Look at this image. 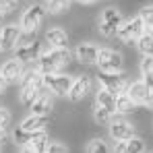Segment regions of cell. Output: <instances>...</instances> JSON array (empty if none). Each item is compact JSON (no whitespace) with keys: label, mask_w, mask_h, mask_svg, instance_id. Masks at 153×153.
I'll use <instances>...</instances> for the list:
<instances>
[{"label":"cell","mask_w":153,"mask_h":153,"mask_svg":"<svg viewBox=\"0 0 153 153\" xmlns=\"http://www.w3.org/2000/svg\"><path fill=\"white\" fill-rule=\"evenodd\" d=\"M71 62V50L68 46L66 48H52V46H44L42 54L37 56L35 60V71H39L42 75H48V73H60V68H64L66 64Z\"/></svg>","instance_id":"cell-1"},{"label":"cell","mask_w":153,"mask_h":153,"mask_svg":"<svg viewBox=\"0 0 153 153\" xmlns=\"http://www.w3.org/2000/svg\"><path fill=\"white\" fill-rule=\"evenodd\" d=\"M95 64L103 73H120L124 68V56L116 50H110V48H100Z\"/></svg>","instance_id":"cell-2"},{"label":"cell","mask_w":153,"mask_h":153,"mask_svg":"<svg viewBox=\"0 0 153 153\" xmlns=\"http://www.w3.org/2000/svg\"><path fill=\"white\" fill-rule=\"evenodd\" d=\"M71 85H73V76H68V75H62V73H48V75H44V89H48L52 95L68 97Z\"/></svg>","instance_id":"cell-3"},{"label":"cell","mask_w":153,"mask_h":153,"mask_svg":"<svg viewBox=\"0 0 153 153\" xmlns=\"http://www.w3.org/2000/svg\"><path fill=\"white\" fill-rule=\"evenodd\" d=\"M143 31H145L143 19L137 15V17L128 19V21H122V25L118 27V31H116V37H118L120 42H124V44H132V42H137V37H139Z\"/></svg>","instance_id":"cell-4"},{"label":"cell","mask_w":153,"mask_h":153,"mask_svg":"<svg viewBox=\"0 0 153 153\" xmlns=\"http://www.w3.org/2000/svg\"><path fill=\"white\" fill-rule=\"evenodd\" d=\"M97 81H100V85L105 87L110 93H114V95H118V93H124L128 87V81H126V75L120 71V73H103L100 71V75H97Z\"/></svg>","instance_id":"cell-5"},{"label":"cell","mask_w":153,"mask_h":153,"mask_svg":"<svg viewBox=\"0 0 153 153\" xmlns=\"http://www.w3.org/2000/svg\"><path fill=\"white\" fill-rule=\"evenodd\" d=\"M46 15H48V8L44 4H31L23 13L19 25H21V29H39L44 19H46Z\"/></svg>","instance_id":"cell-6"},{"label":"cell","mask_w":153,"mask_h":153,"mask_svg":"<svg viewBox=\"0 0 153 153\" xmlns=\"http://www.w3.org/2000/svg\"><path fill=\"white\" fill-rule=\"evenodd\" d=\"M108 128H110V137H112L114 141H128V139L134 134V126H132L128 120L120 118L118 112H114L112 122L108 124Z\"/></svg>","instance_id":"cell-7"},{"label":"cell","mask_w":153,"mask_h":153,"mask_svg":"<svg viewBox=\"0 0 153 153\" xmlns=\"http://www.w3.org/2000/svg\"><path fill=\"white\" fill-rule=\"evenodd\" d=\"M91 87H93V81L89 75H79L76 79H73V85H71V91H68V100L71 102H83L89 93H91Z\"/></svg>","instance_id":"cell-8"},{"label":"cell","mask_w":153,"mask_h":153,"mask_svg":"<svg viewBox=\"0 0 153 153\" xmlns=\"http://www.w3.org/2000/svg\"><path fill=\"white\" fill-rule=\"evenodd\" d=\"M42 50H44V46L39 42H33L29 46H17L15 48V58L19 62H23V64H31V62L37 60V56L42 54Z\"/></svg>","instance_id":"cell-9"},{"label":"cell","mask_w":153,"mask_h":153,"mask_svg":"<svg viewBox=\"0 0 153 153\" xmlns=\"http://www.w3.org/2000/svg\"><path fill=\"white\" fill-rule=\"evenodd\" d=\"M52 124H54L52 114H31L21 122V128H25L29 132H35V130H46Z\"/></svg>","instance_id":"cell-10"},{"label":"cell","mask_w":153,"mask_h":153,"mask_svg":"<svg viewBox=\"0 0 153 153\" xmlns=\"http://www.w3.org/2000/svg\"><path fill=\"white\" fill-rule=\"evenodd\" d=\"M48 132L46 130H35L31 132V139L27 141V145L19 147L21 151H27V153H46V147H48Z\"/></svg>","instance_id":"cell-11"},{"label":"cell","mask_w":153,"mask_h":153,"mask_svg":"<svg viewBox=\"0 0 153 153\" xmlns=\"http://www.w3.org/2000/svg\"><path fill=\"white\" fill-rule=\"evenodd\" d=\"M75 58L79 64H95L97 62V46L89 42H81L75 50Z\"/></svg>","instance_id":"cell-12"},{"label":"cell","mask_w":153,"mask_h":153,"mask_svg":"<svg viewBox=\"0 0 153 153\" xmlns=\"http://www.w3.org/2000/svg\"><path fill=\"white\" fill-rule=\"evenodd\" d=\"M23 71H25V68H23V62H19L17 58H13V60H6V62L2 64L0 75L6 79V83H19Z\"/></svg>","instance_id":"cell-13"},{"label":"cell","mask_w":153,"mask_h":153,"mask_svg":"<svg viewBox=\"0 0 153 153\" xmlns=\"http://www.w3.org/2000/svg\"><path fill=\"white\" fill-rule=\"evenodd\" d=\"M68 33L60 27H54V29H48L46 31V44L52 46V48H66L68 46Z\"/></svg>","instance_id":"cell-14"},{"label":"cell","mask_w":153,"mask_h":153,"mask_svg":"<svg viewBox=\"0 0 153 153\" xmlns=\"http://www.w3.org/2000/svg\"><path fill=\"white\" fill-rule=\"evenodd\" d=\"M31 108V114H52V108H54V97H52L50 93H39L33 103L29 105Z\"/></svg>","instance_id":"cell-15"},{"label":"cell","mask_w":153,"mask_h":153,"mask_svg":"<svg viewBox=\"0 0 153 153\" xmlns=\"http://www.w3.org/2000/svg\"><path fill=\"white\" fill-rule=\"evenodd\" d=\"M21 33V25H6L2 27L0 35H2V50H15L17 39Z\"/></svg>","instance_id":"cell-16"},{"label":"cell","mask_w":153,"mask_h":153,"mask_svg":"<svg viewBox=\"0 0 153 153\" xmlns=\"http://www.w3.org/2000/svg\"><path fill=\"white\" fill-rule=\"evenodd\" d=\"M126 93L130 95V100L134 103H145V97L149 93V87L143 83V81H134V83H128Z\"/></svg>","instance_id":"cell-17"},{"label":"cell","mask_w":153,"mask_h":153,"mask_svg":"<svg viewBox=\"0 0 153 153\" xmlns=\"http://www.w3.org/2000/svg\"><path fill=\"white\" fill-rule=\"evenodd\" d=\"M102 21L110 23V25H112L114 29H116V31H118V27L122 25V21H124V19H122V13H120L116 6H108V8H105V10L102 13Z\"/></svg>","instance_id":"cell-18"},{"label":"cell","mask_w":153,"mask_h":153,"mask_svg":"<svg viewBox=\"0 0 153 153\" xmlns=\"http://www.w3.org/2000/svg\"><path fill=\"white\" fill-rule=\"evenodd\" d=\"M114 105H116V112H118V114H128V112H134V105H137V103L132 102L130 95L124 91V93H118V95H116Z\"/></svg>","instance_id":"cell-19"},{"label":"cell","mask_w":153,"mask_h":153,"mask_svg":"<svg viewBox=\"0 0 153 153\" xmlns=\"http://www.w3.org/2000/svg\"><path fill=\"white\" fill-rule=\"evenodd\" d=\"M112 116H114L112 110H108V108L102 105V103H95V108H93V120H95L97 124L108 126V124L112 122Z\"/></svg>","instance_id":"cell-20"},{"label":"cell","mask_w":153,"mask_h":153,"mask_svg":"<svg viewBox=\"0 0 153 153\" xmlns=\"http://www.w3.org/2000/svg\"><path fill=\"white\" fill-rule=\"evenodd\" d=\"M114 102H116V95H114V93H110L105 87H102V85H100V89H97V93H95V103H102V105H105L108 110L116 112Z\"/></svg>","instance_id":"cell-21"},{"label":"cell","mask_w":153,"mask_h":153,"mask_svg":"<svg viewBox=\"0 0 153 153\" xmlns=\"http://www.w3.org/2000/svg\"><path fill=\"white\" fill-rule=\"evenodd\" d=\"M137 48L143 56H153V35L143 31L139 37H137Z\"/></svg>","instance_id":"cell-22"},{"label":"cell","mask_w":153,"mask_h":153,"mask_svg":"<svg viewBox=\"0 0 153 153\" xmlns=\"http://www.w3.org/2000/svg\"><path fill=\"white\" fill-rule=\"evenodd\" d=\"M44 89H37V87H31V85H25V87H21V93H19V100H21V103L23 105H31L33 103V100L42 93Z\"/></svg>","instance_id":"cell-23"},{"label":"cell","mask_w":153,"mask_h":153,"mask_svg":"<svg viewBox=\"0 0 153 153\" xmlns=\"http://www.w3.org/2000/svg\"><path fill=\"white\" fill-rule=\"evenodd\" d=\"M85 151L87 153H108V151H112V149L108 147V143L103 141L102 137H95V139H91V141L87 143Z\"/></svg>","instance_id":"cell-24"},{"label":"cell","mask_w":153,"mask_h":153,"mask_svg":"<svg viewBox=\"0 0 153 153\" xmlns=\"http://www.w3.org/2000/svg\"><path fill=\"white\" fill-rule=\"evenodd\" d=\"M139 17L143 19V25H145V31L153 35V4H147L139 10Z\"/></svg>","instance_id":"cell-25"},{"label":"cell","mask_w":153,"mask_h":153,"mask_svg":"<svg viewBox=\"0 0 153 153\" xmlns=\"http://www.w3.org/2000/svg\"><path fill=\"white\" fill-rule=\"evenodd\" d=\"M145 151H147V145H145V141L141 137L132 134L126 141V153H145Z\"/></svg>","instance_id":"cell-26"},{"label":"cell","mask_w":153,"mask_h":153,"mask_svg":"<svg viewBox=\"0 0 153 153\" xmlns=\"http://www.w3.org/2000/svg\"><path fill=\"white\" fill-rule=\"evenodd\" d=\"M68 6H71V0H48V13L50 15H62V13H66L68 10Z\"/></svg>","instance_id":"cell-27"},{"label":"cell","mask_w":153,"mask_h":153,"mask_svg":"<svg viewBox=\"0 0 153 153\" xmlns=\"http://www.w3.org/2000/svg\"><path fill=\"white\" fill-rule=\"evenodd\" d=\"M33 42H37V29H21L19 39H17V46H29Z\"/></svg>","instance_id":"cell-28"},{"label":"cell","mask_w":153,"mask_h":153,"mask_svg":"<svg viewBox=\"0 0 153 153\" xmlns=\"http://www.w3.org/2000/svg\"><path fill=\"white\" fill-rule=\"evenodd\" d=\"M31 139V132L29 130H25V128H15L13 130V141H15V145L17 147H23V145H27V141Z\"/></svg>","instance_id":"cell-29"},{"label":"cell","mask_w":153,"mask_h":153,"mask_svg":"<svg viewBox=\"0 0 153 153\" xmlns=\"http://www.w3.org/2000/svg\"><path fill=\"white\" fill-rule=\"evenodd\" d=\"M68 147L60 141H48V147H46V153H66Z\"/></svg>","instance_id":"cell-30"},{"label":"cell","mask_w":153,"mask_h":153,"mask_svg":"<svg viewBox=\"0 0 153 153\" xmlns=\"http://www.w3.org/2000/svg\"><path fill=\"white\" fill-rule=\"evenodd\" d=\"M141 75L153 76V56H143V60H141Z\"/></svg>","instance_id":"cell-31"},{"label":"cell","mask_w":153,"mask_h":153,"mask_svg":"<svg viewBox=\"0 0 153 153\" xmlns=\"http://www.w3.org/2000/svg\"><path fill=\"white\" fill-rule=\"evenodd\" d=\"M97 31L102 33L103 37H116V29L110 25V23H105V21H100V25H97Z\"/></svg>","instance_id":"cell-32"},{"label":"cell","mask_w":153,"mask_h":153,"mask_svg":"<svg viewBox=\"0 0 153 153\" xmlns=\"http://www.w3.org/2000/svg\"><path fill=\"white\" fill-rule=\"evenodd\" d=\"M10 120H13L10 110L8 108H0V128H8L10 126Z\"/></svg>","instance_id":"cell-33"},{"label":"cell","mask_w":153,"mask_h":153,"mask_svg":"<svg viewBox=\"0 0 153 153\" xmlns=\"http://www.w3.org/2000/svg\"><path fill=\"white\" fill-rule=\"evenodd\" d=\"M0 6H2L6 13H13V10L19 6V0H0Z\"/></svg>","instance_id":"cell-34"},{"label":"cell","mask_w":153,"mask_h":153,"mask_svg":"<svg viewBox=\"0 0 153 153\" xmlns=\"http://www.w3.org/2000/svg\"><path fill=\"white\" fill-rule=\"evenodd\" d=\"M114 153H126V141H116V145H114Z\"/></svg>","instance_id":"cell-35"},{"label":"cell","mask_w":153,"mask_h":153,"mask_svg":"<svg viewBox=\"0 0 153 153\" xmlns=\"http://www.w3.org/2000/svg\"><path fill=\"white\" fill-rule=\"evenodd\" d=\"M147 110H153V89H149V93H147V97H145V103H143Z\"/></svg>","instance_id":"cell-36"},{"label":"cell","mask_w":153,"mask_h":153,"mask_svg":"<svg viewBox=\"0 0 153 153\" xmlns=\"http://www.w3.org/2000/svg\"><path fill=\"white\" fill-rule=\"evenodd\" d=\"M143 83H145L149 89H153V76L151 75H143Z\"/></svg>","instance_id":"cell-37"},{"label":"cell","mask_w":153,"mask_h":153,"mask_svg":"<svg viewBox=\"0 0 153 153\" xmlns=\"http://www.w3.org/2000/svg\"><path fill=\"white\" fill-rule=\"evenodd\" d=\"M6 85H8V83H6V79H4L2 75H0V95L4 93V89H6Z\"/></svg>","instance_id":"cell-38"},{"label":"cell","mask_w":153,"mask_h":153,"mask_svg":"<svg viewBox=\"0 0 153 153\" xmlns=\"http://www.w3.org/2000/svg\"><path fill=\"white\" fill-rule=\"evenodd\" d=\"M6 137H8V134H6V128H0V145L6 143Z\"/></svg>","instance_id":"cell-39"},{"label":"cell","mask_w":153,"mask_h":153,"mask_svg":"<svg viewBox=\"0 0 153 153\" xmlns=\"http://www.w3.org/2000/svg\"><path fill=\"white\" fill-rule=\"evenodd\" d=\"M4 17H6V10L0 6V23H2V19H4Z\"/></svg>","instance_id":"cell-40"},{"label":"cell","mask_w":153,"mask_h":153,"mask_svg":"<svg viewBox=\"0 0 153 153\" xmlns=\"http://www.w3.org/2000/svg\"><path fill=\"white\" fill-rule=\"evenodd\" d=\"M76 2H81V4H91V2H95V0H76Z\"/></svg>","instance_id":"cell-41"},{"label":"cell","mask_w":153,"mask_h":153,"mask_svg":"<svg viewBox=\"0 0 153 153\" xmlns=\"http://www.w3.org/2000/svg\"><path fill=\"white\" fill-rule=\"evenodd\" d=\"M0 52H4L2 50V35H0Z\"/></svg>","instance_id":"cell-42"},{"label":"cell","mask_w":153,"mask_h":153,"mask_svg":"<svg viewBox=\"0 0 153 153\" xmlns=\"http://www.w3.org/2000/svg\"><path fill=\"white\" fill-rule=\"evenodd\" d=\"M46 2H48V0H46Z\"/></svg>","instance_id":"cell-43"}]
</instances>
